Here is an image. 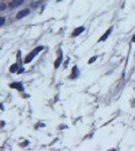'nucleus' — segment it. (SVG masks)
Masks as SVG:
<instances>
[{
	"instance_id": "obj_4",
	"label": "nucleus",
	"mask_w": 135,
	"mask_h": 151,
	"mask_svg": "<svg viewBox=\"0 0 135 151\" xmlns=\"http://www.w3.org/2000/svg\"><path fill=\"white\" fill-rule=\"evenodd\" d=\"M112 30H113V27H110L109 29L107 30L106 32L104 33V35H103L102 37H101L100 39H99V42H100V41H105L106 40L107 38H108V36H109L110 34H111V32H112Z\"/></svg>"
},
{
	"instance_id": "obj_5",
	"label": "nucleus",
	"mask_w": 135,
	"mask_h": 151,
	"mask_svg": "<svg viewBox=\"0 0 135 151\" xmlns=\"http://www.w3.org/2000/svg\"><path fill=\"white\" fill-rule=\"evenodd\" d=\"M22 2H23V0H13L12 2L10 3V7L11 8H15V7L21 5Z\"/></svg>"
},
{
	"instance_id": "obj_7",
	"label": "nucleus",
	"mask_w": 135,
	"mask_h": 151,
	"mask_svg": "<svg viewBox=\"0 0 135 151\" xmlns=\"http://www.w3.org/2000/svg\"><path fill=\"white\" fill-rule=\"evenodd\" d=\"M10 87L11 88H16L17 90L23 91V86H22L21 83H14V84H11Z\"/></svg>"
},
{
	"instance_id": "obj_1",
	"label": "nucleus",
	"mask_w": 135,
	"mask_h": 151,
	"mask_svg": "<svg viewBox=\"0 0 135 151\" xmlns=\"http://www.w3.org/2000/svg\"><path fill=\"white\" fill-rule=\"evenodd\" d=\"M44 50V46L42 45H40V46H37L36 48H34V50H32V52H30V54H28V56H26V58H25V60H24V63L25 64H29L30 62H32V60L35 58V56H37V54L40 52V50Z\"/></svg>"
},
{
	"instance_id": "obj_3",
	"label": "nucleus",
	"mask_w": 135,
	"mask_h": 151,
	"mask_svg": "<svg viewBox=\"0 0 135 151\" xmlns=\"http://www.w3.org/2000/svg\"><path fill=\"white\" fill-rule=\"evenodd\" d=\"M84 31H85V27H84V26H80V27L76 28V29L73 31L72 35L73 36H78V35H80L81 33L84 32Z\"/></svg>"
},
{
	"instance_id": "obj_12",
	"label": "nucleus",
	"mask_w": 135,
	"mask_h": 151,
	"mask_svg": "<svg viewBox=\"0 0 135 151\" xmlns=\"http://www.w3.org/2000/svg\"><path fill=\"white\" fill-rule=\"evenodd\" d=\"M97 58H98L97 56H93V58H91V60H89V64H92L93 62H95V60H97Z\"/></svg>"
},
{
	"instance_id": "obj_14",
	"label": "nucleus",
	"mask_w": 135,
	"mask_h": 151,
	"mask_svg": "<svg viewBox=\"0 0 135 151\" xmlns=\"http://www.w3.org/2000/svg\"><path fill=\"white\" fill-rule=\"evenodd\" d=\"M60 1H62V0H58V2H60Z\"/></svg>"
},
{
	"instance_id": "obj_13",
	"label": "nucleus",
	"mask_w": 135,
	"mask_h": 151,
	"mask_svg": "<svg viewBox=\"0 0 135 151\" xmlns=\"http://www.w3.org/2000/svg\"><path fill=\"white\" fill-rule=\"evenodd\" d=\"M132 40H133V41H135V36H134V37H133V38H132Z\"/></svg>"
},
{
	"instance_id": "obj_8",
	"label": "nucleus",
	"mask_w": 135,
	"mask_h": 151,
	"mask_svg": "<svg viewBox=\"0 0 135 151\" xmlns=\"http://www.w3.org/2000/svg\"><path fill=\"white\" fill-rule=\"evenodd\" d=\"M79 69H78V67H74V69H73V73H72V78H76V77H78L79 76Z\"/></svg>"
},
{
	"instance_id": "obj_2",
	"label": "nucleus",
	"mask_w": 135,
	"mask_h": 151,
	"mask_svg": "<svg viewBox=\"0 0 135 151\" xmlns=\"http://www.w3.org/2000/svg\"><path fill=\"white\" fill-rule=\"evenodd\" d=\"M29 13H30V11H29L28 9H22V10H20L19 12L16 14V18H17V19H21V18L27 16Z\"/></svg>"
},
{
	"instance_id": "obj_6",
	"label": "nucleus",
	"mask_w": 135,
	"mask_h": 151,
	"mask_svg": "<svg viewBox=\"0 0 135 151\" xmlns=\"http://www.w3.org/2000/svg\"><path fill=\"white\" fill-rule=\"evenodd\" d=\"M62 62H63V52H61V56L58 58V60H56V63H55V68L56 69H59L60 66L62 65Z\"/></svg>"
},
{
	"instance_id": "obj_11",
	"label": "nucleus",
	"mask_w": 135,
	"mask_h": 151,
	"mask_svg": "<svg viewBox=\"0 0 135 151\" xmlns=\"http://www.w3.org/2000/svg\"><path fill=\"white\" fill-rule=\"evenodd\" d=\"M5 7H6V5L4 4V3H2V2H0V11H2V10H4L5 9Z\"/></svg>"
},
{
	"instance_id": "obj_10",
	"label": "nucleus",
	"mask_w": 135,
	"mask_h": 151,
	"mask_svg": "<svg viewBox=\"0 0 135 151\" xmlns=\"http://www.w3.org/2000/svg\"><path fill=\"white\" fill-rule=\"evenodd\" d=\"M5 21H6V19H5V17H0V26L3 25V24L5 23Z\"/></svg>"
},
{
	"instance_id": "obj_9",
	"label": "nucleus",
	"mask_w": 135,
	"mask_h": 151,
	"mask_svg": "<svg viewBox=\"0 0 135 151\" xmlns=\"http://www.w3.org/2000/svg\"><path fill=\"white\" fill-rule=\"evenodd\" d=\"M17 69H18L17 64H14V65L11 66V68H10V72H11V73H15V72L17 71Z\"/></svg>"
}]
</instances>
